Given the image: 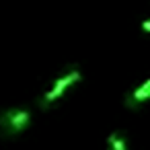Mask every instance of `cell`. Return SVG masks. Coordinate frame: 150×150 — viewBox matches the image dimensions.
<instances>
[{
	"label": "cell",
	"instance_id": "cell-5",
	"mask_svg": "<svg viewBox=\"0 0 150 150\" xmlns=\"http://www.w3.org/2000/svg\"><path fill=\"white\" fill-rule=\"evenodd\" d=\"M142 31H144V33H150V19H146V21L142 23Z\"/></svg>",
	"mask_w": 150,
	"mask_h": 150
},
{
	"label": "cell",
	"instance_id": "cell-1",
	"mask_svg": "<svg viewBox=\"0 0 150 150\" xmlns=\"http://www.w3.org/2000/svg\"><path fill=\"white\" fill-rule=\"evenodd\" d=\"M29 125H31V113L23 107H13L0 113V136L2 138L21 136Z\"/></svg>",
	"mask_w": 150,
	"mask_h": 150
},
{
	"label": "cell",
	"instance_id": "cell-4",
	"mask_svg": "<svg viewBox=\"0 0 150 150\" xmlns=\"http://www.w3.org/2000/svg\"><path fill=\"white\" fill-rule=\"evenodd\" d=\"M107 150H127V142L121 136V132H113L107 138Z\"/></svg>",
	"mask_w": 150,
	"mask_h": 150
},
{
	"label": "cell",
	"instance_id": "cell-3",
	"mask_svg": "<svg viewBox=\"0 0 150 150\" xmlns=\"http://www.w3.org/2000/svg\"><path fill=\"white\" fill-rule=\"evenodd\" d=\"M148 99H150V78H148L146 82H142L138 88H134V91L125 97V103H127V107H138V105L146 103Z\"/></svg>",
	"mask_w": 150,
	"mask_h": 150
},
{
	"label": "cell",
	"instance_id": "cell-2",
	"mask_svg": "<svg viewBox=\"0 0 150 150\" xmlns=\"http://www.w3.org/2000/svg\"><path fill=\"white\" fill-rule=\"evenodd\" d=\"M82 80V74H80V70L78 68H70V70H66L50 88H47V93L43 95V99H41V107H50V105H54V103H58L64 95H66V91L68 88H72L76 82H80Z\"/></svg>",
	"mask_w": 150,
	"mask_h": 150
}]
</instances>
